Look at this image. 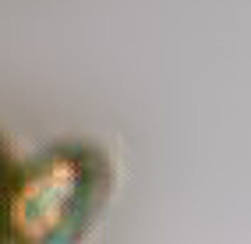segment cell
I'll list each match as a JSON object with an SVG mask.
<instances>
[{"instance_id":"cell-1","label":"cell","mask_w":251,"mask_h":244,"mask_svg":"<svg viewBox=\"0 0 251 244\" xmlns=\"http://www.w3.org/2000/svg\"><path fill=\"white\" fill-rule=\"evenodd\" d=\"M103 167L89 149L64 145L7 173L0 188V237L53 244L71 237L99 198Z\"/></svg>"},{"instance_id":"cell-2","label":"cell","mask_w":251,"mask_h":244,"mask_svg":"<svg viewBox=\"0 0 251 244\" xmlns=\"http://www.w3.org/2000/svg\"><path fill=\"white\" fill-rule=\"evenodd\" d=\"M4 181H7V163H4V149H0V188H4Z\"/></svg>"}]
</instances>
